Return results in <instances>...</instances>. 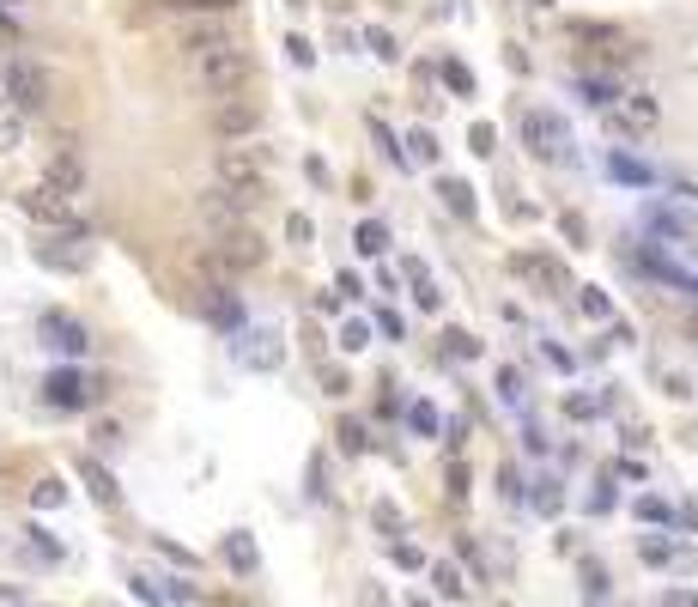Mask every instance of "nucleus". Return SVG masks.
<instances>
[{
    "label": "nucleus",
    "instance_id": "dca6fc26",
    "mask_svg": "<svg viewBox=\"0 0 698 607\" xmlns=\"http://www.w3.org/2000/svg\"><path fill=\"white\" fill-rule=\"evenodd\" d=\"M583 98L601 103V110H614V103H619V80H614V73H583Z\"/></svg>",
    "mask_w": 698,
    "mask_h": 607
},
{
    "label": "nucleus",
    "instance_id": "f3484780",
    "mask_svg": "<svg viewBox=\"0 0 698 607\" xmlns=\"http://www.w3.org/2000/svg\"><path fill=\"white\" fill-rule=\"evenodd\" d=\"M225 559H231V571L249 577V571H256V541H249V535H225Z\"/></svg>",
    "mask_w": 698,
    "mask_h": 607
},
{
    "label": "nucleus",
    "instance_id": "a878e982",
    "mask_svg": "<svg viewBox=\"0 0 698 607\" xmlns=\"http://www.w3.org/2000/svg\"><path fill=\"white\" fill-rule=\"evenodd\" d=\"M443 341H450V359H474V352H480V341H468V334H461V328H450V334H443Z\"/></svg>",
    "mask_w": 698,
    "mask_h": 607
},
{
    "label": "nucleus",
    "instance_id": "aec40b11",
    "mask_svg": "<svg viewBox=\"0 0 698 607\" xmlns=\"http://www.w3.org/2000/svg\"><path fill=\"white\" fill-rule=\"evenodd\" d=\"M607 170H614L619 182H650V170H644L638 159H619V152H614V159H607Z\"/></svg>",
    "mask_w": 698,
    "mask_h": 607
},
{
    "label": "nucleus",
    "instance_id": "4be33fe9",
    "mask_svg": "<svg viewBox=\"0 0 698 607\" xmlns=\"http://www.w3.org/2000/svg\"><path fill=\"white\" fill-rule=\"evenodd\" d=\"M438 195H443V201H450V213H474V195H468L461 182H443Z\"/></svg>",
    "mask_w": 698,
    "mask_h": 607
},
{
    "label": "nucleus",
    "instance_id": "2f4dec72",
    "mask_svg": "<svg viewBox=\"0 0 698 607\" xmlns=\"http://www.w3.org/2000/svg\"><path fill=\"white\" fill-rule=\"evenodd\" d=\"M644 559H650V565H668V559H674V546H668V541H644Z\"/></svg>",
    "mask_w": 698,
    "mask_h": 607
},
{
    "label": "nucleus",
    "instance_id": "c9c22d12",
    "mask_svg": "<svg viewBox=\"0 0 698 607\" xmlns=\"http://www.w3.org/2000/svg\"><path fill=\"white\" fill-rule=\"evenodd\" d=\"M583 310H589V316H607L614 304H607V292H583Z\"/></svg>",
    "mask_w": 698,
    "mask_h": 607
},
{
    "label": "nucleus",
    "instance_id": "423d86ee",
    "mask_svg": "<svg viewBox=\"0 0 698 607\" xmlns=\"http://www.w3.org/2000/svg\"><path fill=\"white\" fill-rule=\"evenodd\" d=\"M43 401L73 413V407H92V401H98V383H92V377H80V371H55V377L43 383Z\"/></svg>",
    "mask_w": 698,
    "mask_h": 607
},
{
    "label": "nucleus",
    "instance_id": "f257e3e1",
    "mask_svg": "<svg viewBox=\"0 0 698 607\" xmlns=\"http://www.w3.org/2000/svg\"><path fill=\"white\" fill-rule=\"evenodd\" d=\"M189 67H195V85L207 98H243L256 80V55L243 43H213V49L189 55Z\"/></svg>",
    "mask_w": 698,
    "mask_h": 607
},
{
    "label": "nucleus",
    "instance_id": "2eb2a0df",
    "mask_svg": "<svg viewBox=\"0 0 698 607\" xmlns=\"http://www.w3.org/2000/svg\"><path fill=\"white\" fill-rule=\"evenodd\" d=\"M207 316H213V323H225V328H238V323H243V304L231 298L225 285H213V292H207Z\"/></svg>",
    "mask_w": 698,
    "mask_h": 607
},
{
    "label": "nucleus",
    "instance_id": "ddd939ff",
    "mask_svg": "<svg viewBox=\"0 0 698 607\" xmlns=\"http://www.w3.org/2000/svg\"><path fill=\"white\" fill-rule=\"evenodd\" d=\"M177 43L189 55H200V49H213V43H231V31H225V19H195V24H182Z\"/></svg>",
    "mask_w": 698,
    "mask_h": 607
},
{
    "label": "nucleus",
    "instance_id": "cd10ccee",
    "mask_svg": "<svg viewBox=\"0 0 698 607\" xmlns=\"http://www.w3.org/2000/svg\"><path fill=\"white\" fill-rule=\"evenodd\" d=\"M431 577H438V589H443V595H450V602H456V595H461V577H456V565H438V571H431Z\"/></svg>",
    "mask_w": 698,
    "mask_h": 607
},
{
    "label": "nucleus",
    "instance_id": "4c0bfd02",
    "mask_svg": "<svg viewBox=\"0 0 698 607\" xmlns=\"http://www.w3.org/2000/svg\"><path fill=\"white\" fill-rule=\"evenodd\" d=\"M407 607H425V602H419V595H413V602H407Z\"/></svg>",
    "mask_w": 698,
    "mask_h": 607
},
{
    "label": "nucleus",
    "instance_id": "c756f323",
    "mask_svg": "<svg viewBox=\"0 0 698 607\" xmlns=\"http://www.w3.org/2000/svg\"><path fill=\"white\" fill-rule=\"evenodd\" d=\"M638 516L644 523H668V505L662 498H638Z\"/></svg>",
    "mask_w": 698,
    "mask_h": 607
},
{
    "label": "nucleus",
    "instance_id": "6e6552de",
    "mask_svg": "<svg viewBox=\"0 0 698 607\" xmlns=\"http://www.w3.org/2000/svg\"><path fill=\"white\" fill-rule=\"evenodd\" d=\"M195 213H200V219H207V225H213V231H225V225H243V213H249V201H243L238 188H225V182H219L213 195H200V207H195Z\"/></svg>",
    "mask_w": 698,
    "mask_h": 607
},
{
    "label": "nucleus",
    "instance_id": "f03ea898",
    "mask_svg": "<svg viewBox=\"0 0 698 607\" xmlns=\"http://www.w3.org/2000/svg\"><path fill=\"white\" fill-rule=\"evenodd\" d=\"M213 170H219V182H225V188H238L249 207L267 195V146H261V140H225L219 159H213Z\"/></svg>",
    "mask_w": 698,
    "mask_h": 607
},
{
    "label": "nucleus",
    "instance_id": "473e14b6",
    "mask_svg": "<svg viewBox=\"0 0 698 607\" xmlns=\"http://www.w3.org/2000/svg\"><path fill=\"white\" fill-rule=\"evenodd\" d=\"M443 80L456 85V92H468V85H474V80H468V67H461V61H443Z\"/></svg>",
    "mask_w": 698,
    "mask_h": 607
},
{
    "label": "nucleus",
    "instance_id": "39448f33",
    "mask_svg": "<svg viewBox=\"0 0 698 607\" xmlns=\"http://www.w3.org/2000/svg\"><path fill=\"white\" fill-rule=\"evenodd\" d=\"M522 134L535 146V159H571V134H565V121L547 116V110H535V116L522 121Z\"/></svg>",
    "mask_w": 698,
    "mask_h": 607
},
{
    "label": "nucleus",
    "instance_id": "1a4fd4ad",
    "mask_svg": "<svg viewBox=\"0 0 698 607\" xmlns=\"http://www.w3.org/2000/svg\"><path fill=\"white\" fill-rule=\"evenodd\" d=\"M213 128H219L225 140H249V134L261 128V110H256L249 98H225V103H219V116H213Z\"/></svg>",
    "mask_w": 698,
    "mask_h": 607
},
{
    "label": "nucleus",
    "instance_id": "6ab92c4d",
    "mask_svg": "<svg viewBox=\"0 0 698 607\" xmlns=\"http://www.w3.org/2000/svg\"><path fill=\"white\" fill-rule=\"evenodd\" d=\"M353 243H359V255H383V249H389V231L371 219V225H359V237H353Z\"/></svg>",
    "mask_w": 698,
    "mask_h": 607
},
{
    "label": "nucleus",
    "instance_id": "bb28decb",
    "mask_svg": "<svg viewBox=\"0 0 698 607\" xmlns=\"http://www.w3.org/2000/svg\"><path fill=\"white\" fill-rule=\"evenodd\" d=\"M340 346H346V352H364V346H371V328H364V323H346Z\"/></svg>",
    "mask_w": 698,
    "mask_h": 607
},
{
    "label": "nucleus",
    "instance_id": "5701e85b",
    "mask_svg": "<svg viewBox=\"0 0 698 607\" xmlns=\"http://www.w3.org/2000/svg\"><path fill=\"white\" fill-rule=\"evenodd\" d=\"M407 146H413V159H419V164H438V140H431L425 128H413V140H407Z\"/></svg>",
    "mask_w": 698,
    "mask_h": 607
},
{
    "label": "nucleus",
    "instance_id": "393cba45",
    "mask_svg": "<svg viewBox=\"0 0 698 607\" xmlns=\"http://www.w3.org/2000/svg\"><path fill=\"white\" fill-rule=\"evenodd\" d=\"M407 419H413V431H438V407L413 401V407H407Z\"/></svg>",
    "mask_w": 698,
    "mask_h": 607
},
{
    "label": "nucleus",
    "instance_id": "a211bd4d",
    "mask_svg": "<svg viewBox=\"0 0 698 607\" xmlns=\"http://www.w3.org/2000/svg\"><path fill=\"white\" fill-rule=\"evenodd\" d=\"M80 474H85V486H92V498H98V505H116V480H110V474H103L92 456L80 462Z\"/></svg>",
    "mask_w": 698,
    "mask_h": 607
},
{
    "label": "nucleus",
    "instance_id": "9b49d317",
    "mask_svg": "<svg viewBox=\"0 0 698 607\" xmlns=\"http://www.w3.org/2000/svg\"><path fill=\"white\" fill-rule=\"evenodd\" d=\"M43 188H55L61 201H73V195L85 188V164L73 159V152H55V159H49V177H43Z\"/></svg>",
    "mask_w": 698,
    "mask_h": 607
},
{
    "label": "nucleus",
    "instance_id": "f8f14e48",
    "mask_svg": "<svg viewBox=\"0 0 698 607\" xmlns=\"http://www.w3.org/2000/svg\"><path fill=\"white\" fill-rule=\"evenodd\" d=\"M19 207L31 213V219H43V225H67V201H61L55 188H24Z\"/></svg>",
    "mask_w": 698,
    "mask_h": 607
},
{
    "label": "nucleus",
    "instance_id": "c85d7f7f",
    "mask_svg": "<svg viewBox=\"0 0 698 607\" xmlns=\"http://www.w3.org/2000/svg\"><path fill=\"white\" fill-rule=\"evenodd\" d=\"M286 237H292V243H310L316 231H310V219H304V213H292V219H286Z\"/></svg>",
    "mask_w": 698,
    "mask_h": 607
},
{
    "label": "nucleus",
    "instance_id": "58836bf2",
    "mask_svg": "<svg viewBox=\"0 0 698 607\" xmlns=\"http://www.w3.org/2000/svg\"><path fill=\"white\" fill-rule=\"evenodd\" d=\"M6 6H13V0H0V13H6Z\"/></svg>",
    "mask_w": 698,
    "mask_h": 607
},
{
    "label": "nucleus",
    "instance_id": "4468645a",
    "mask_svg": "<svg viewBox=\"0 0 698 607\" xmlns=\"http://www.w3.org/2000/svg\"><path fill=\"white\" fill-rule=\"evenodd\" d=\"M517 274L535 280V285H547V292H565V267L547 262V255H517Z\"/></svg>",
    "mask_w": 698,
    "mask_h": 607
},
{
    "label": "nucleus",
    "instance_id": "20e7f679",
    "mask_svg": "<svg viewBox=\"0 0 698 607\" xmlns=\"http://www.w3.org/2000/svg\"><path fill=\"white\" fill-rule=\"evenodd\" d=\"M6 98L19 103L24 116H43V110H49V98H55L49 67H37V61H6Z\"/></svg>",
    "mask_w": 698,
    "mask_h": 607
},
{
    "label": "nucleus",
    "instance_id": "e433bc0d",
    "mask_svg": "<svg viewBox=\"0 0 698 607\" xmlns=\"http://www.w3.org/2000/svg\"><path fill=\"white\" fill-rule=\"evenodd\" d=\"M499 389H504V401H522V377H517V371H504Z\"/></svg>",
    "mask_w": 698,
    "mask_h": 607
},
{
    "label": "nucleus",
    "instance_id": "7ed1b4c3",
    "mask_svg": "<svg viewBox=\"0 0 698 607\" xmlns=\"http://www.w3.org/2000/svg\"><path fill=\"white\" fill-rule=\"evenodd\" d=\"M207 262L219 267V274H256V267L267 262V237L249 231V225H225V231H213Z\"/></svg>",
    "mask_w": 698,
    "mask_h": 607
},
{
    "label": "nucleus",
    "instance_id": "9d476101",
    "mask_svg": "<svg viewBox=\"0 0 698 607\" xmlns=\"http://www.w3.org/2000/svg\"><path fill=\"white\" fill-rule=\"evenodd\" d=\"M43 346H55V352H67V359H80L85 346V328L73 323V316H61V310H49V316H43Z\"/></svg>",
    "mask_w": 698,
    "mask_h": 607
},
{
    "label": "nucleus",
    "instance_id": "72a5a7b5",
    "mask_svg": "<svg viewBox=\"0 0 698 607\" xmlns=\"http://www.w3.org/2000/svg\"><path fill=\"white\" fill-rule=\"evenodd\" d=\"M340 444H346V449H364V425L346 419V425H340Z\"/></svg>",
    "mask_w": 698,
    "mask_h": 607
},
{
    "label": "nucleus",
    "instance_id": "f704fd0d",
    "mask_svg": "<svg viewBox=\"0 0 698 607\" xmlns=\"http://www.w3.org/2000/svg\"><path fill=\"white\" fill-rule=\"evenodd\" d=\"M371 516H377V523L389 528V535H401V510H395V505H377V510H371Z\"/></svg>",
    "mask_w": 698,
    "mask_h": 607
},
{
    "label": "nucleus",
    "instance_id": "0eeeda50",
    "mask_svg": "<svg viewBox=\"0 0 698 607\" xmlns=\"http://www.w3.org/2000/svg\"><path fill=\"white\" fill-rule=\"evenodd\" d=\"M662 121V103L650 98V92H619L614 103V128H625V134H650Z\"/></svg>",
    "mask_w": 698,
    "mask_h": 607
},
{
    "label": "nucleus",
    "instance_id": "412c9836",
    "mask_svg": "<svg viewBox=\"0 0 698 607\" xmlns=\"http://www.w3.org/2000/svg\"><path fill=\"white\" fill-rule=\"evenodd\" d=\"M164 6H177V13H231L238 0H164Z\"/></svg>",
    "mask_w": 698,
    "mask_h": 607
},
{
    "label": "nucleus",
    "instance_id": "7c9ffc66",
    "mask_svg": "<svg viewBox=\"0 0 698 607\" xmlns=\"http://www.w3.org/2000/svg\"><path fill=\"white\" fill-rule=\"evenodd\" d=\"M656 607H698V595H693V589H662Z\"/></svg>",
    "mask_w": 698,
    "mask_h": 607
},
{
    "label": "nucleus",
    "instance_id": "b1692460",
    "mask_svg": "<svg viewBox=\"0 0 698 607\" xmlns=\"http://www.w3.org/2000/svg\"><path fill=\"white\" fill-rule=\"evenodd\" d=\"M31 498H37V510H55L61 498H67V486H61V480H43L37 492H31Z\"/></svg>",
    "mask_w": 698,
    "mask_h": 607
}]
</instances>
